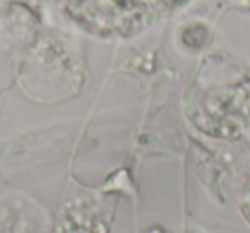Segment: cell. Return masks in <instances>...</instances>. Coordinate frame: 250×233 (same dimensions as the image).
Masks as SVG:
<instances>
[{
  "instance_id": "obj_1",
  "label": "cell",
  "mask_w": 250,
  "mask_h": 233,
  "mask_svg": "<svg viewBox=\"0 0 250 233\" xmlns=\"http://www.w3.org/2000/svg\"><path fill=\"white\" fill-rule=\"evenodd\" d=\"M238 206H240V212H242L243 219L250 225V177L243 182L242 191H240V197H238Z\"/></svg>"
}]
</instances>
